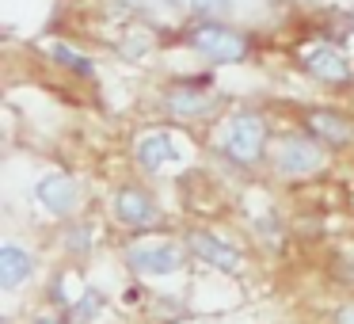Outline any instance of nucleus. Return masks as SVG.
<instances>
[{
  "label": "nucleus",
  "instance_id": "f257e3e1",
  "mask_svg": "<svg viewBox=\"0 0 354 324\" xmlns=\"http://www.w3.org/2000/svg\"><path fill=\"white\" fill-rule=\"evenodd\" d=\"M270 141H274V130H270V118L259 107H236V111L217 118L214 153L225 164H232L236 172L267 168Z\"/></svg>",
  "mask_w": 354,
  "mask_h": 324
},
{
  "label": "nucleus",
  "instance_id": "f03ea898",
  "mask_svg": "<svg viewBox=\"0 0 354 324\" xmlns=\"http://www.w3.org/2000/svg\"><path fill=\"white\" fill-rule=\"evenodd\" d=\"M183 46L191 54H198L209 69H221V65H244L255 54V39L252 31L236 27L232 19H191L183 27Z\"/></svg>",
  "mask_w": 354,
  "mask_h": 324
},
{
  "label": "nucleus",
  "instance_id": "7ed1b4c3",
  "mask_svg": "<svg viewBox=\"0 0 354 324\" xmlns=\"http://www.w3.org/2000/svg\"><path fill=\"white\" fill-rule=\"evenodd\" d=\"M331 149L320 145L308 130H282L270 141V156H267V172L286 183H301V179H313L328 168Z\"/></svg>",
  "mask_w": 354,
  "mask_h": 324
},
{
  "label": "nucleus",
  "instance_id": "20e7f679",
  "mask_svg": "<svg viewBox=\"0 0 354 324\" xmlns=\"http://www.w3.org/2000/svg\"><path fill=\"white\" fill-rule=\"evenodd\" d=\"M221 92L214 84V73H202V77H179L171 80L168 88L160 92V111L168 123H206V118L221 115Z\"/></svg>",
  "mask_w": 354,
  "mask_h": 324
},
{
  "label": "nucleus",
  "instance_id": "39448f33",
  "mask_svg": "<svg viewBox=\"0 0 354 324\" xmlns=\"http://www.w3.org/2000/svg\"><path fill=\"white\" fill-rule=\"evenodd\" d=\"M122 263L130 275L156 282V278L183 275L187 263H191V252H187L183 237H138L122 248Z\"/></svg>",
  "mask_w": 354,
  "mask_h": 324
},
{
  "label": "nucleus",
  "instance_id": "423d86ee",
  "mask_svg": "<svg viewBox=\"0 0 354 324\" xmlns=\"http://www.w3.org/2000/svg\"><path fill=\"white\" fill-rule=\"evenodd\" d=\"M107 214H111V222L126 233H149V229H160V225L168 222L160 199H156L145 183H118L115 191L107 195Z\"/></svg>",
  "mask_w": 354,
  "mask_h": 324
},
{
  "label": "nucleus",
  "instance_id": "0eeeda50",
  "mask_svg": "<svg viewBox=\"0 0 354 324\" xmlns=\"http://www.w3.org/2000/svg\"><path fill=\"white\" fill-rule=\"evenodd\" d=\"M183 244H187V252H191L194 263L217 271V275L240 278L248 271V252L244 248L232 244L229 237H221V233L206 229V225H191V229H183Z\"/></svg>",
  "mask_w": 354,
  "mask_h": 324
},
{
  "label": "nucleus",
  "instance_id": "6e6552de",
  "mask_svg": "<svg viewBox=\"0 0 354 324\" xmlns=\"http://www.w3.org/2000/svg\"><path fill=\"white\" fill-rule=\"evenodd\" d=\"M297 65L305 69V77H313L324 88H335V92L354 84V65L335 42H308V46H301Z\"/></svg>",
  "mask_w": 354,
  "mask_h": 324
},
{
  "label": "nucleus",
  "instance_id": "1a4fd4ad",
  "mask_svg": "<svg viewBox=\"0 0 354 324\" xmlns=\"http://www.w3.org/2000/svg\"><path fill=\"white\" fill-rule=\"evenodd\" d=\"M187 149L179 145V134L171 126H149L133 141V164L141 168V176H164L168 168L183 164Z\"/></svg>",
  "mask_w": 354,
  "mask_h": 324
},
{
  "label": "nucleus",
  "instance_id": "9d476101",
  "mask_svg": "<svg viewBox=\"0 0 354 324\" xmlns=\"http://www.w3.org/2000/svg\"><path fill=\"white\" fill-rule=\"evenodd\" d=\"M35 202H39L42 214H50L54 222H73L80 217V206H84V191H80L77 176L69 172H46L35 183Z\"/></svg>",
  "mask_w": 354,
  "mask_h": 324
},
{
  "label": "nucleus",
  "instance_id": "9b49d317",
  "mask_svg": "<svg viewBox=\"0 0 354 324\" xmlns=\"http://www.w3.org/2000/svg\"><path fill=\"white\" fill-rule=\"evenodd\" d=\"M297 126L308 130L320 145H328L331 153H343V149L354 145V118L339 107H328V103H316V107H305L297 115Z\"/></svg>",
  "mask_w": 354,
  "mask_h": 324
},
{
  "label": "nucleus",
  "instance_id": "f8f14e48",
  "mask_svg": "<svg viewBox=\"0 0 354 324\" xmlns=\"http://www.w3.org/2000/svg\"><path fill=\"white\" fill-rule=\"evenodd\" d=\"M35 271H39V260H35L31 248L16 244V240H4L0 244V290L4 294H16Z\"/></svg>",
  "mask_w": 354,
  "mask_h": 324
},
{
  "label": "nucleus",
  "instance_id": "ddd939ff",
  "mask_svg": "<svg viewBox=\"0 0 354 324\" xmlns=\"http://www.w3.org/2000/svg\"><path fill=\"white\" fill-rule=\"evenodd\" d=\"M65 233H62V252L69 260H88V255L100 248V229H95L88 217H73V222H62Z\"/></svg>",
  "mask_w": 354,
  "mask_h": 324
},
{
  "label": "nucleus",
  "instance_id": "4468645a",
  "mask_svg": "<svg viewBox=\"0 0 354 324\" xmlns=\"http://www.w3.org/2000/svg\"><path fill=\"white\" fill-rule=\"evenodd\" d=\"M46 54H50V62L57 65V69H65V73H73L77 80H95V62L84 54V50H77V46H69V42H62V39H50L46 42Z\"/></svg>",
  "mask_w": 354,
  "mask_h": 324
},
{
  "label": "nucleus",
  "instance_id": "2eb2a0df",
  "mask_svg": "<svg viewBox=\"0 0 354 324\" xmlns=\"http://www.w3.org/2000/svg\"><path fill=\"white\" fill-rule=\"evenodd\" d=\"M103 309H107V294H103L100 286H84V290L73 298V305L65 316H69L73 324H92L103 316Z\"/></svg>",
  "mask_w": 354,
  "mask_h": 324
},
{
  "label": "nucleus",
  "instance_id": "dca6fc26",
  "mask_svg": "<svg viewBox=\"0 0 354 324\" xmlns=\"http://www.w3.org/2000/svg\"><path fill=\"white\" fill-rule=\"evenodd\" d=\"M252 233H255V240H259L263 248H282L286 244V225H282V217H278L274 210H267V214L255 217Z\"/></svg>",
  "mask_w": 354,
  "mask_h": 324
},
{
  "label": "nucleus",
  "instance_id": "f3484780",
  "mask_svg": "<svg viewBox=\"0 0 354 324\" xmlns=\"http://www.w3.org/2000/svg\"><path fill=\"white\" fill-rule=\"evenodd\" d=\"M187 16L191 19H232L236 16V0H187Z\"/></svg>",
  "mask_w": 354,
  "mask_h": 324
},
{
  "label": "nucleus",
  "instance_id": "a211bd4d",
  "mask_svg": "<svg viewBox=\"0 0 354 324\" xmlns=\"http://www.w3.org/2000/svg\"><path fill=\"white\" fill-rule=\"evenodd\" d=\"M118 8H122V16H141V19H153L156 12L164 8L160 0H118Z\"/></svg>",
  "mask_w": 354,
  "mask_h": 324
},
{
  "label": "nucleus",
  "instance_id": "6ab92c4d",
  "mask_svg": "<svg viewBox=\"0 0 354 324\" xmlns=\"http://www.w3.org/2000/svg\"><path fill=\"white\" fill-rule=\"evenodd\" d=\"M331 324H354V301H343V305L331 313Z\"/></svg>",
  "mask_w": 354,
  "mask_h": 324
},
{
  "label": "nucleus",
  "instance_id": "aec40b11",
  "mask_svg": "<svg viewBox=\"0 0 354 324\" xmlns=\"http://www.w3.org/2000/svg\"><path fill=\"white\" fill-rule=\"evenodd\" d=\"M27 324H73V321L65 313H35Z\"/></svg>",
  "mask_w": 354,
  "mask_h": 324
},
{
  "label": "nucleus",
  "instance_id": "412c9836",
  "mask_svg": "<svg viewBox=\"0 0 354 324\" xmlns=\"http://www.w3.org/2000/svg\"><path fill=\"white\" fill-rule=\"evenodd\" d=\"M160 4H164L168 12H179V8H187V0H160Z\"/></svg>",
  "mask_w": 354,
  "mask_h": 324
}]
</instances>
